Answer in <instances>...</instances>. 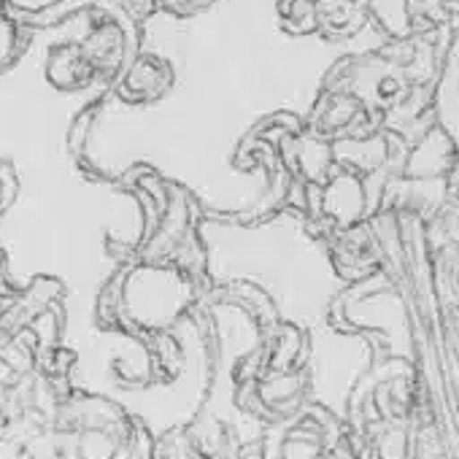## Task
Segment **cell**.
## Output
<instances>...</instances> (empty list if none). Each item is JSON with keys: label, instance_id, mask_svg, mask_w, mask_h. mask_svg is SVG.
<instances>
[{"label": "cell", "instance_id": "cell-1", "mask_svg": "<svg viewBox=\"0 0 459 459\" xmlns=\"http://www.w3.org/2000/svg\"><path fill=\"white\" fill-rule=\"evenodd\" d=\"M322 211L338 227H354L368 211V192L362 173L341 168L322 186Z\"/></svg>", "mask_w": 459, "mask_h": 459}]
</instances>
